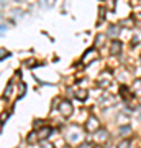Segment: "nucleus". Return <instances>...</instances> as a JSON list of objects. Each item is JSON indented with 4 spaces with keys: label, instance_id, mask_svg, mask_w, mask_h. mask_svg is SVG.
<instances>
[{
    "label": "nucleus",
    "instance_id": "nucleus-1",
    "mask_svg": "<svg viewBox=\"0 0 141 148\" xmlns=\"http://www.w3.org/2000/svg\"><path fill=\"white\" fill-rule=\"evenodd\" d=\"M80 138H82V133H80V128L79 127H71L66 133V140L69 143H77L80 142Z\"/></svg>",
    "mask_w": 141,
    "mask_h": 148
},
{
    "label": "nucleus",
    "instance_id": "nucleus-2",
    "mask_svg": "<svg viewBox=\"0 0 141 148\" xmlns=\"http://www.w3.org/2000/svg\"><path fill=\"white\" fill-rule=\"evenodd\" d=\"M97 59V49H94V48H90V49H87L85 51V54L82 56V59H80V63L84 64V66H89L92 61H95Z\"/></svg>",
    "mask_w": 141,
    "mask_h": 148
},
{
    "label": "nucleus",
    "instance_id": "nucleus-3",
    "mask_svg": "<svg viewBox=\"0 0 141 148\" xmlns=\"http://www.w3.org/2000/svg\"><path fill=\"white\" fill-rule=\"evenodd\" d=\"M59 112H61L63 117H71L72 115V104L67 101H63L59 104Z\"/></svg>",
    "mask_w": 141,
    "mask_h": 148
},
{
    "label": "nucleus",
    "instance_id": "nucleus-4",
    "mask_svg": "<svg viewBox=\"0 0 141 148\" xmlns=\"http://www.w3.org/2000/svg\"><path fill=\"white\" fill-rule=\"evenodd\" d=\"M85 128H87V132H97L100 128V122L95 117H90L87 120V123H85Z\"/></svg>",
    "mask_w": 141,
    "mask_h": 148
},
{
    "label": "nucleus",
    "instance_id": "nucleus-5",
    "mask_svg": "<svg viewBox=\"0 0 141 148\" xmlns=\"http://www.w3.org/2000/svg\"><path fill=\"white\" fill-rule=\"evenodd\" d=\"M107 140H108V133L105 132V130H99L97 133H94V142L95 143L102 145V143H107Z\"/></svg>",
    "mask_w": 141,
    "mask_h": 148
},
{
    "label": "nucleus",
    "instance_id": "nucleus-6",
    "mask_svg": "<svg viewBox=\"0 0 141 148\" xmlns=\"http://www.w3.org/2000/svg\"><path fill=\"white\" fill-rule=\"evenodd\" d=\"M97 84H99L100 87H107V86L110 84V74L104 73V74L99 77V82H97Z\"/></svg>",
    "mask_w": 141,
    "mask_h": 148
},
{
    "label": "nucleus",
    "instance_id": "nucleus-7",
    "mask_svg": "<svg viewBox=\"0 0 141 148\" xmlns=\"http://www.w3.org/2000/svg\"><path fill=\"white\" fill-rule=\"evenodd\" d=\"M51 128L49 127H44V128H41L40 132H38V138L40 140H46V138H49V135H51Z\"/></svg>",
    "mask_w": 141,
    "mask_h": 148
},
{
    "label": "nucleus",
    "instance_id": "nucleus-8",
    "mask_svg": "<svg viewBox=\"0 0 141 148\" xmlns=\"http://www.w3.org/2000/svg\"><path fill=\"white\" fill-rule=\"evenodd\" d=\"M133 92H135L136 95H140V97H141V79H138V81H135V82H133Z\"/></svg>",
    "mask_w": 141,
    "mask_h": 148
},
{
    "label": "nucleus",
    "instance_id": "nucleus-9",
    "mask_svg": "<svg viewBox=\"0 0 141 148\" xmlns=\"http://www.w3.org/2000/svg\"><path fill=\"white\" fill-rule=\"evenodd\" d=\"M120 49H121L120 41H113V43H112V48H110V53H112V54H116Z\"/></svg>",
    "mask_w": 141,
    "mask_h": 148
},
{
    "label": "nucleus",
    "instance_id": "nucleus-10",
    "mask_svg": "<svg viewBox=\"0 0 141 148\" xmlns=\"http://www.w3.org/2000/svg\"><path fill=\"white\" fill-rule=\"evenodd\" d=\"M76 97H77L79 101H85V99H87V90L85 89L77 90V92H76Z\"/></svg>",
    "mask_w": 141,
    "mask_h": 148
},
{
    "label": "nucleus",
    "instance_id": "nucleus-11",
    "mask_svg": "<svg viewBox=\"0 0 141 148\" xmlns=\"http://www.w3.org/2000/svg\"><path fill=\"white\" fill-rule=\"evenodd\" d=\"M12 89H13V82H10V84L7 86L5 92H3V99H10V95H12Z\"/></svg>",
    "mask_w": 141,
    "mask_h": 148
},
{
    "label": "nucleus",
    "instance_id": "nucleus-12",
    "mask_svg": "<svg viewBox=\"0 0 141 148\" xmlns=\"http://www.w3.org/2000/svg\"><path fill=\"white\" fill-rule=\"evenodd\" d=\"M36 140H40V138H38V132L36 133H31V135L28 137V140H26V142H28V143H35Z\"/></svg>",
    "mask_w": 141,
    "mask_h": 148
},
{
    "label": "nucleus",
    "instance_id": "nucleus-13",
    "mask_svg": "<svg viewBox=\"0 0 141 148\" xmlns=\"http://www.w3.org/2000/svg\"><path fill=\"white\" fill-rule=\"evenodd\" d=\"M5 58H8V51L5 48H0V59H5Z\"/></svg>",
    "mask_w": 141,
    "mask_h": 148
},
{
    "label": "nucleus",
    "instance_id": "nucleus-14",
    "mask_svg": "<svg viewBox=\"0 0 141 148\" xmlns=\"http://www.w3.org/2000/svg\"><path fill=\"white\" fill-rule=\"evenodd\" d=\"M25 89H26V87H25V84H20V90H18V97H21V95L25 94Z\"/></svg>",
    "mask_w": 141,
    "mask_h": 148
},
{
    "label": "nucleus",
    "instance_id": "nucleus-15",
    "mask_svg": "<svg viewBox=\"0 0 141 148\" xmlns=\"http://www.w3.org/2000/svg\"><path fill=\"white\" fill-rule=\"evenodd\" d=\"M104 35H99V36H97V46H100V45H102V43H104V41H102V40H104Z\"/></svg>",
    "mask_w": 141,
    "mask_h": 148
},
{
    "label": "nucleus",
    "instance_id": "nucleus-16",
    "mask_svg": "<svg viewBox=\"0 0 141 148\" xmlns=\"http://www.w3.org/2000/svg\"><path fill=\"white\" fill-rule=\"evenodd\" d=\"M128 132H130V128H128V127L121 128V135H128Z\"/></svg>",
    "mask_w": 141,
    "mask_h": 148
},
{
    "label": "nucleus",
    "instance_id": "nucleus-17",
    "mask_svg": "<svg viewBox=\"0 0 141 148\" xmlns=\"http://www.w3.org/2000/svg\"><path fill=\"white\" fill-rule=\"evenodd\" d=\"M110 33H112V35H116V33H118V30H116V27H112V30H110Z\"/></svg>",
    "mask_w": 141,
    "mask_h": 148
},
{
    "label": "nucleus",
    "instance_id": "nucleus-18",
    "mask_svg": "<svg viewBox=\"0 0 141 148\" xmlns=\"http://www.w3.org/2000/svg\"><path fill=\"white\" fill-rule=\"evenodd\" d=\"M2 33H5V27H2V25H0V35H2Z\"/></svg>",
    "mask_w": 141,
    "mask_h": 148
},
{
    "label": "nucleus",
    "instance_id": "nucleus-19",
    "mask_svg": "<svg viewBox=\"0 0 141 148\" xmlns=\"http://www.w3.org/2000/svg\"><path fill=\"white\" fill-rule=\"evenodd\" d=\"M0 133H2V123H0Z\"/></svg>",
    "mask_w": 141,
    "mask_h": 148
},
{
    "label": "nucleus",
    "instance_id": "nucleus-20",
    "mask_svg": "<svg viewBox=\"0 0 141 148\" xmlns=\"http://www.w3.org/2000/svg\"><path fill=\"white\" fill-rule=\"evenodd\" d=\"M16 2H21V0H16Z\"/></svg>",
    "mask_w": 141,
    "mask_h": 148
}]
</instances>
